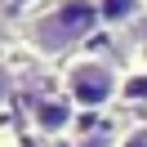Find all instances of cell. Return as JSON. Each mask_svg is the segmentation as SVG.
<instances>
[{
	"mask_svg": "<svg viewBox=\"0 0 147 147\" xmlns=\"http://www.w3.org/2000/svg\"><path fill=\"white\" fill-rule=\"evenodd\" d=\"M58 85L76 102V111H102L125 94V76L107 54H71L63 63V80Z\"/></svg>",
	"mask_w": 147,
	"mask_h": 147,
	"instance_id": "obj_1",
	"label": "cell"
},
{
	"mask_svg": "<svg viewBox=\"0 0 147 147\" xmlns=\"http://www.w3.org/2000/svg\"><path fill=\"white\" fill-rule=\"evenodd\" d=\"M94 22H98V9H94V5L67 0V5H58V9L40 13V18L31 22V27H27V40H31L36 54H49V58H54V54H67Z\"/></svg>",
	"mask_w": 147,
	"mask_h": 147,
	"instance_id": "obj_2",
	"label": "cell"
},
{
	"mask_svg": "<svg viewBox=\"0 0 147 147\" xmlns=\"http://www.w3.org/2000/svg\"><path fill=\"white\" fill-rule=\"evenodd\" d=\"M27 120H31L36 134L63 138L67 129H71V120H76V102L67 98L63 85H36V89L27 94Z\"/></svg>",
	"mask_w": 147,
	"mask_h": 147,
	"instance_id": "obj_3",
	"label": "cell"
},
{
	"mask_svg": "<svg viewBox=\"0 0 147 147\" xmlns=\"http://www.w3.org/2000/svg\"><path fill=\"white\" fill-rule=\"evenodd\" d=\"M94 9H98L102 27H129V22H138V13L147 9V0H94Z\"/></svg>",
	"mask_w": 147,
	"mask_h": 147,
	"instance_id": "obj_4",
	"label": "cell"
},
{
	"mask_svg": "<svg viewBox=\"0 0 147 147\" xmlns=\"http://www.w3.org/2000/svg\"><path fill=\"white\" fill-rule=\"evenodd\" d=\"M116 147H147V120H134L116 134Z\"/></svg>",
	"mask_w": 147,
	"mask_h": 147,
	"instance_id": "obj_5",
	"label": "cell"
},
{
	"mask_svg": "<svg viewBox=\"0 0 147 147\" xmlns=\"http://www.w3.org/2000/svg\"><path fill=\"white\" fill-rule=\"evenodd\" d=\"M9 94H13V71H9L5 63H0V107L9 102Z\"/></svg>",
	"mask_w": 147,
	"mask_h": 147,
	"instance_id": "obj_6",
	"label": "cell"
},
{
	"mask_svg": "<svg viewBox=\"0 0 147 147\" xmlns=\"http://www.w3.org/2000/svg\"><path fill=\"white\" fill-rule=\"evenodd\" d=\"M143 58H147V45H143Z\"/></svg>",
	"mask_w": 147,
	"mask_h": 147,
	"instance_id": "obj_7",
	"label": "cell"
}]
</instances>
